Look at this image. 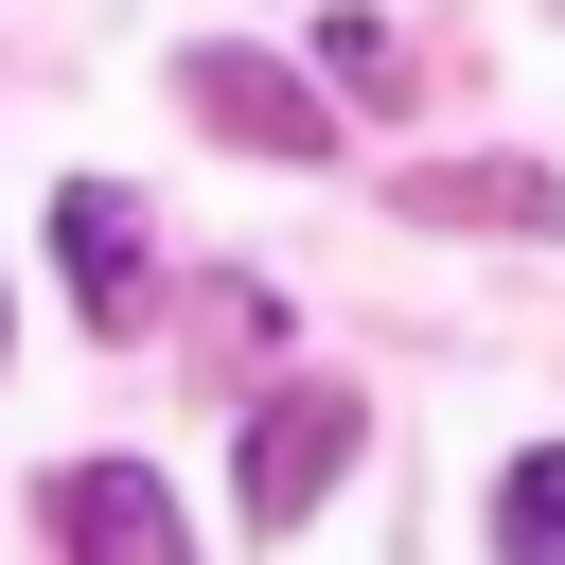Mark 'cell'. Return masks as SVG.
I'll return each mask as SVG.
<instances>
[{
    "label": "cell",
    "mask_w": 565,
    "mask_h": 565,
    "mask_svg": "<svg viewBox=\"0 0 565 565\" xmlns=\"http://www.w3.org/2000/svg\"><path fill=\"white\" fill-rule=\"evenodd\" d=\"M212 141H247V159H335V124H318V88L282 71V53H247V35H194L177 71H159Z\"/></svg>",
    "instance_id": "obj_1"
},
{
    "label": "cell",
    "mask_w": 565,
    "mask_h": 565,
    "mask_svg": "<svg viewBox=\"0 0 565 565\" xmlns=\"http://www.w3.org/2000/svg\"><path fill=\"white\" fill-rule=\"evenodd\" d=\"M406 212L424 230H565V177L547 159H406Z\"/></svg>",
    "instance_id": "obj_5"
},
{
    "label": "cell",
    "mask_w": 565,
    "mask_h": 565,
    "mask_svg": "<svg viewBox=\"0 0 565 565\" xmlns=\"http://www.w3.org/2000/svg\"><path fill=\"white\" fill-rule=\"evenodd\" d=\"M35 530H53L71 565H194V530H177V494H159L141 459H71V477L35 494Z\"/></svg>",
    "instance_id": "obj_3"
},
{
    "label": "cell",
    "mask_w": 565,
    "mask_h": 565,
    "mask_svg": "<svg viewBox=\"0 0 565 565\" xmlns=\"http://www.w3.org/2000/svg\"><path fill=\"white\" fill-rule=\"evenodd\" d=\"M53 247H71V282H88V335H141V300H159V282H141V194H124V177H71V194H53Z\"/></svg>",
    "instance_id": "obj_4"
},
{
    "label": "cell",
    "mask_w": 565,
    "mask_h": 565,
    "mask_svg": "<svg viewBox=\"0 0 565 565\" xmlns=\"http://www.w3.org/2000/svg\"><path fill=\"white\" fill-rule=\"evenodd\" d=\"M494 565H565V441H530L494 477Z\"/></svg>",
    "instance_id": "obj_6"
},
{
    "label": "cell",
    "mask_w": 565,
    "mask_h": 565,
    "mask_svg": "<svg viewBox=\"0 0 565 565\" xmlns=\"http://www.w3.org/2000/svg\"><path fill=\"white\" fill-rule=\"evenodd\" d=\"M335 477H353V388H265V406H247V459H230L247 530H300Z\"/></svg>",
    "instance_id": "obj_2"
}]
</instances>
